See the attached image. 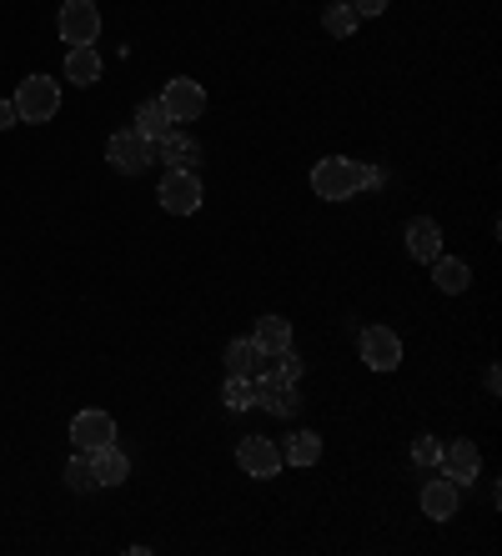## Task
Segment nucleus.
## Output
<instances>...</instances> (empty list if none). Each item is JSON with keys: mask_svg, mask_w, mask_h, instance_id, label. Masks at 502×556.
<instances>
[{"mask_svg": "<svg viewBox=\"0 0 502 556\" xmlns=\"http://www.w3.org/2000/svg\"><path fill=\"white\" fill-rule=\"evenodd\" d=\"M362 191V161L352 155H322L312 166V195L317 201H352Z\"/></svg>", "mask_w": 502, "mask_h": 556, "instance_id": "1", "label": "nucleus"}, {"mask_svg": "<svg viewBox=\"0 0 502 556\" xmlns=\"http://www.w3.org/2000/svg\"><path fill=\"white\" fill-rule=\"evenodd\" d=\"M15 116L30 121V126H46V121H55V111H61V86H55L51 76H26L21 86H15Z\"/></svg>", "mask_w": 502, "mask_h": 556, "instance_id": "2", "label": "nucleus"}, {"mask_svg": "<svg viewBox=\"0 0 502 556\" xmlns=\"http://www.w3.org/2000/svg\"><path fill=\"white\" fill-rule=\"evenodd\" d=\"M156 201H161V211H172V216H197L201 201H206L201 176H197V170L172 166L166 176H161V186H156Z\"/></svg>", "mask_w": 502, "mask_h": 556, "instance_id": "3", "label": "nucleus"}, {"mask_svg": "<svg viewBox=\"0 0 502 556\" xmlns=\"http://www.w3.org/2000/svg\"><path fill=\"white\" fill-rule=\"evenodd\" d=\"M55 30L66 46H96L101 36V11H96V0H66L61 15H55Z\"/></svg>", "mask_w": 502, "mask_h": 556, "instance_id": "4", "label": "nucleus"}, {"mask_svg": "<svg viewBox=\"0 0 502 556\" xmlns=\"http://www.w3.org/2000/svg\"><path fill=\"white\" fill-rule=\"evenodd\" d=\"M161 105H166V116L181 126V121H201L206 116V86L201 80H191V76H176V80H166V91L156 96Z\"/></svg>", "mask_w": 502, "mask_h": 556, "instance_id": "5", "label": "nucleus"}, {"mask_svg": "<svg viewBox=\"0 0 502 556\" xmlns=\"http://www.w3.org/2000/svg\"><path fill=\"white\" fill-rule=\"evenodd\" d=\"M106 161H111L116 176H146L156 155H151V141H141L136 130H116V136L106 141Z\"/></svg>", "mask_w": 502, "mask_h": 556, "instance_id": "6", "label": "nucleus"}, {"mask_svg": "<svg viewBox=\"0 0 502 556\" xmlns=\"http://www.w3.org/2000/svg\"><path fill=\"white\" fill-rule=\"evenodd\" d=\"M357 351L372 371H397L402 366V337H397L392 326H367L357 337Z\"/></svg>", "mask_w": 502, "mask_h": 556, "instance_id": "7", "label": "nucleus"}, {"mask_svg": "<svg viewBox=\"0 0 502 556\" xmlns=\"http://www.w3.org/2000/svg\"><path fill=\"white\" fill-rule=\"evenodd\" d=\"M237 466L247 471V477H256V481H272L281 471V446L272 437H241V446H237Z\"/></svg>", "mask_w": 502, "mask_h": 556, "instance_id": "8", "label": "nucleus"}, {"mask_svg": "<svg viewBox=\"0 0 502 556\" xmlns=\"http://www.w3.org/2000/svg\"><path fill=\"white\" fill-rule=\"evenodd\" d=\"M71 441H76V452L111 446V441H116V421H111V412H96V406L76 412V416H71Z\"/></svg>", "mask_w": 502, "mask_h": 556, "instance_id": "9", "label": "nucleus"}, {"mask_svg": "<svg viewBox=\"0 0 502 556\" xmlns=\"http://www.w3.org/2000/svg\"><path fill=\"white\" fill-rule=\"evenodd\" d=\"M437 471H442V477H452L457 486L477 481V471H482V452H477V441H448V446H442V456H437Z\"/></svg>", "mask_w": 502, "mask_h": 556, "instance_id": "10", "label": "nucleus"}, {"mask_svg": "<svg viewBox=\"0 0 502 556\" xmlns=\"http://www.w3.org/2000/svg\"><path fill=\"white\" fill-rule=\"evenodd\" d=\"M256 406L272 416H297V406H302V396H297V387L291 381H277V376H256Z\"/></svg>", "mask_w": 502, "mask_h": 556, "instance_id": "11", "label": "nucleus"}, {"mask_svg": "<svg viewBox=\"0 0 502 556\" xmlns=\"http://www.w3.org/2000/svg\"><path fill=\"white\" fill-rule=\"evenodd\" d=\"M457 502H463V486H457L452 477H432L423 486V511L432 521H452L457 517Z\"/></svg>", "mask_w": 502, "mask_h": 556, "instance_id": "12", "label": "nucleus"}, {"mask_svg": "<svg viewBox=\"0 0 502 556\" xmlns=\"http://www.w3.org/2000/svg\"><path fill=\"white\" fill-rule=\"evenodd\" d=\"M407 256L423 261V266H432V261L442 256V226H437L432 216H417L407 226Z\"/></svg>", "mask_w": 502, "mask_h": 556, "instance_id": "13", "label": "nucleus"}, {"mask_svg": "<svg viewBox=\"0 0 502 556\" xmlns=\"http://www.w3.org/2000/svg\"><path fill=\"white\" fill-rule=\"evenodd\" d=\"M91 471H96V486H121V481L131 477V456L121 452L116 441H111V446H96V452H91Z\"/></svg>", "mask_w": 502, "mask_h": 556, "instance_id": "14", "label": "nucleus"}, {"mask_svg": "<svg viewBox=\"0 0 502 556\" xmlns=\"http://www.w3.org/2000/svg\"><path fill=\"white\" fill-rule=\"evenodd\" d=\"M131 130L141 136V141L156 146V141H166V136L176 130V121L166 116V105H161V101H141V105H136V126Z\"/></svg>", "mask_w": 502, "mask_h": 556, "instance_id": "15", "label": "nucleus"}, {"mask_svg": "<svg viewBox=\"0 0 502 556\" xmlns=\"http://www.w3.org/2000/svg\"><path fill=\"white\" fill-rule=\"evenodd\" d=\"M262 366H266V356H262V346H256L251 337H241V341L226 346V376H247V381H256Z\"/></svg>", "mask_w": 502, "mask_h": 556, "instance_id": "16", "label": "nucleus"}, {"mask_svg": "<svg viewBox=\"0 0 502 556\" xmlns=\"http://www.w3.org/2000/svg\"><path fill=\"white\" fill-rule=\"evenodd\" d=\"M432 281H437V291H442V296H463L467 286H473V266H467V261H457V256H437L432 261Z\"/></svg>", "mask_w": 502, "mask_h": 556, "instance_id": "17", "label": "nucleus"}, {"mask_svg": "<svg viewBox=\"0 0 502 556\" xmlns=\"http://www.w3.org/2000/svg\"><path fill=\"white\" fill-rule=\"evenodd\" d=\"M66 80L71 86H96L101 80V51L96 46H66Z\"/></svg>", "mask_w": 502, "mask_h": 556, "instance_id": "18", "label": "nucleus"}, {"mask_svg": "<svg viewBox=\"0 0 502 556\" xmlns=\"http://www.w3.org/2000/svg\"><path fill=\"white\" fill-rule=\"evenodd\" d=\"M251 341L262 346V356H277V351L291 346V321L287 316H262V321L251 326Z\"/></svg>", "mask_w": 502, "mask_h": 556, "instance_id": "19", "label": "nucleus"}, {"mask_svg": "<svg viewBox=\"0 0 502 556\" xmlns=\"http://www.w3.org/2000/svg\"><path fill=\"white\" fill-rule=\"evenodd\" d=\"M151 155H156V161H172V166H181V170H197V155H201V146H197V141H186L181 130H172L166 141H156V146H151Z\"/></svg>", "mask_w": 502, "mask_h": 556, "instance_id": "20", "label": "nucleus"}, {"mask_svg": "<svg viewBox=\"0 0 502 556\" xmlns=\"http://www.w3.org/2000/svg\"><path fill=\"white\" fill-rule=\"evenodd\" d=\"M281 462H287V466H317L322 462V437H317V431H297V437H287Z\"/></svg>", "mask_w": 502, "mask_h": 556, "instance_id": "21", "label": "nucleus"}, {"mask_svg": "<svg viewBox=\"0 0 502 556\" xmlns=\"http://www.w3.org/2000/svg\"><path fill=\"white\" fill-rule=\"evenodd\" d=\"M357 26H362V15L347 5V0H337V5H327L322 11V30H327L331 40H352L357 36Z\"/></svg>", "mask_w": 502, "mask_h": 556, "instance_id": "22", "label": "nucleus"}, {"mask_svg": "<svg viewBox=\"0 0 502 556\" xmlns=\"http://www.w3.org/2000/svg\"><path fill=\"white\" fill-rule=\"evenodd\" d=\"M222 402H226V412H251V406H256V381H247V376H226Z\"/></svg>", "mask_w": 502, "mask_h": 556, "instance_id": "23", "label": "nucleus"}, {"mask_svg": "<svg viewBox=\"0 0 502 556\" xmlns=\"http://www.w3.org/2000/svg\"><path fill=\"white\" fill-rule=\"evenodd\" d=\"M66 486L71 492H96V471H91V452H76L71 456V466H66Z\"/></svg>", "mask_w": 502, "mask_h": 556, "instance_id": "24", "label": "nucleus"}, {"mask_svg": "<svg viewBox=\"0 0 502 556\" xmlns=\"http://www.w3.org/2000/svg\"><path fill=\"white\" fill-rule=\"evenodd\" d=\"M437 456H442V441H437V437H417V441H412V462H417V466H437Z\"/></svg>", "mask_w": 502, "mask_h": 556, "instance_id": "25", "label": "nucleus"}, {"mask_svg": "<svg viewBox=\"0 0 502 556\" xmlns=\"http://www.w3.org/2000/svg\"><path fill=\"white\" fill-rule=\"evenodd\" d=\"M347 5H352V11H357L362 21H367V15H382L387 5H392V0H347Z\"/></svg>", "mask_w": 502, "mask_h": 556, "instance_id": "26", "label": "nucleus"}, {"mask_svg": "<svg viewBox=\"0 0 502 556\" xmlns=\"http://www.w3.org/2000/svg\"><path fill=\"white\" fill-rule=\"evenodd\" d=\"M21 126V116H15V101H0V130Z\"/></svg>", "mask_w": 502, "mask_h": 556, "instance_id": "27", "label": "nucleus"}]
</instances>
